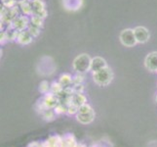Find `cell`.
Instances as JSON below:
<instances>
[{
  "label": "cell",
  "instance_id": "14",
  "mask_svg": "<svg viewBox=\"0 0 157 147\" xmlns=\"http://www.w3.org/2000/svg\"><path fill=\"white\" fill-rule=\"evenodd\" d=\"M31 25L35 26L37 28H40V27L43 26V19H41L38 16H32L31 18Z\"/></svg>",
  "mask_w": 157,
  "mask_h": 147
},
{
  "label": "cell",
  "instance_id": "1",
  "mask_svg": "<svg viewBox=\"0 0 157 147\" xmlns=\"http://www.w3.org/2000/svg\"><path fill=\"white\" fill-rule=\"evenodd\" d=\"M91 61L92 58L88 54H80L73 60L72 68L76 74H85L91 71Z\"/></svg>",
  "mask_w": 157,
  "mask_h": 147
},
{
  "label": "cell",
  "instance_id": "10",
  "mask_svg": "<svg viewBox=\"0 0 157 147\" xmlns=\"http://www.w3.org/2000/svg\"><path fill=\"white\" fill-rule=\"evenodd\" d=\"M71 103L77 107L86 104V97L82 93H74L71 96Z\"/></svg>",
  "mask_w": 157,
  "mask_h": 147
},
{
  "label": "cell",
  "instance_id": "8",
  "mask_svg": "<svg viewBox=\"0 0 157 147\" xmlns=\"http://www.w3.org/2000/svg\"><path fill=\"white\" fill-rule=\"evenodd\" d=\"M32 39H33V36H32L29 31H21L19 34V36H18V41L21 43V44H29V43H30L32 41Z\"/></svg>",
  "mask_w": 157,
  "mask_h": 147
},
{
  "label": "cell",
  "instance_id": "3",
  "mask_svg": "<svg viewBox=\"0 0 157 147\" xmlns=\"http://www.w3.org/2000/svg\"><path fill=\"white\" fill-rule=\"evenodd\" d=\"M94 117H95V113L90 105L84 104L78 108L77 118H78V121H80L81 123H83V124L91 123L93 121Z\"/></svg>",
  "mask_w": 157,
  "mask_h": 147
},
{
  "label": "cell",
  "instance_id": "2",
  "mask_svg": "<svg viewBox=\"0 0 157 147\" xmlns=\"http://www.w3.org/2000/svg\"><path fill=\"white\" fill-rule=\"evenodd\" d=\"M94 81L101 86H106L109 84L113 80V73L109 67H105L100 71L93 73Z\"/></svg>",
  "mask_w": 157,
  "mask_h": 147
},
{
  "label": "cell",
  "instance_id": "9",
  "mask_svg": "<svg viewBox=\"0 0 157 147\" xmlns=\"http://www.w3.org/2000/svg\"><path fill=\"white\" fill-rule=\"evenodd\" d=\"M43 103L45 104L46 108H52L54 106H56L57 104V98L54 95V93H48L45 95L44 99H43Z\"/></svg>",
  "mask_w": 157,
  "mask_h": 147
},
{
  "label": "cell",
  "instance_id": "13",
  "mask_svg": "<svg viewBox=\"0 0 157 147\" xmlns=\"http://www.w3.org/2000/svg\"><path fill=\"white\" fill-rule=\"evenodd\" d=\"M51 90L54 94H59L63 90V88L59 83H53L51 86Z\"/></svg>",
  "mask_w": 157,
  "mask_h": 147
},
{
  "label": "cell",
  "instance_id": "12",
  "mask_svg": "<svg viewBox=\"0 0 157 147\" xmlns=\"http://www.w3.org/2000/svg\"><path fill=\"white\" fill-rule=\"evenodd\" d=\"M29 22L26 17H20L16 21V27H17V29L20 31L25 30L26 27L29 26Z\"/></svg>",
  "mask_w": 157,
  "mask_h": 147
},
{
  "label": "cell",
  "instance_id": "4",
  "mask_svg": "<svg viewBox=\"0 0 157 147\" xmlns=\"http://www.w3.org/2000/svg\"><path fill=\"white\" fill-rule=\"evenodd\" d=\"M119 39L120 42L124 46L126 47H134L135 45H137V39L136 36L134 34V30L132 29H125L120 32V35H119Z\"/></svg>",
  "mask_w": 157,
  "mask_h": 147
},
{
  "label": "cell",
  "instance_id": "6",
  "mask_svg": "<svg viewBox=\"0 0 157 147\" xmlns=\"http://www.w3.org/2000/svg\"><path fill=\"white\" fill-rule=\"evenodd\" d=\"M144 66L149 72H157V51L147 54L144 58Z\"/></svg>",
  "mask_w": 157,
  "mask_h": 147
},
{
  "label": "cell",
  "instance_id": "18",
  "mask_svg": "<svg viewBox=\"0 0 157 147\" xmlns=\"http://www.w3.org/2000/svg\"><path fill=\"white\" fill-rule=\"evenodd\" d=\"M156 102H157V95H156Z\"/></svg>",
  "mask_w": 157,
  "mask_h": 147
},
{
  "label": "cell",
  "instance_id": "16",
  "mask_svg": "<svg viewBox=\"0 0 157 147\" xmlns=\"http://www.w3.org/2000/svg\"><path fill=\"white\" fill-rule=\"evenodd\" d=\"M28 31H29V34H30L32 36H33V37L38 36L39 34H40V28H37V27L32 26V25H30V26L29 27Z\"/></svg>",
  "mask_w": 157,
  "mask_h": 147
},
{
  "label": "cell",
  "instance_id": "5",
  "mask_svg": "<svg viewBox=\"0 0 157 147\" xmlns=\"http://www.w3.org/2000/svg\"><path fill=\"white\" fill-rule=\"evenodd\" d=\"M134 34H135V36H136L138 43H145L150 39L149 31L142 26L136 27V28L134 29Z\"/></svg>",
  "mask_w": 157,
  "mask_h": 147
},
{
  "label": "cell",
  "instance_id": "7",
  "mask_svg": "<svg viewBox=\"0 0 157 147\" xmlns=\"http://www.w3.org/2000/svg\"><path fill=\"white\" fill-rule=\"evenodd\" d=\"M107 67V64L106 61L101 58L100 56H96L94 58H92V61H91V71L93 73L97 72V71H100L101 69H104Z\"/></svg>",
  "mask_w": 157,
  "mask_h": 147
},
{
  "label": "cell",
  "instance_id": "17",
  "mask_svg": "<svg viewBox=\"0 0 157 147\" xmlns=\"http://www.w3.org/2000/svg\"><path fill=\"white\" fill-rule=\"evenodd\" d=\"M84 78H83V74H76L74 76V77L72 78V83L74 85L76 84H82Z\"/></svg>",
  "mask_w": 157,
  "mask_h": 147
},
{
  "label": "cell",
  "instance_id": "15",
  "mask_svg": "<svg viewBox=\"0 0 157 147\" xmlns=\"http://www.w3.org/2000/svg\"><path fill=\"white\" fill-rule=\"evenodd\" d=\"M50 88H51V86H50L49 83L46 80H43L39 85V91L42 92V93H47L48 90H49Z\"/></svg>",
  "mask_w": 157,
  "mask_h": 147
},
{
  "label": "cell",
  "instance_id": "11",
  "mask_svg": "<svg viewBox=\"0 0 157 147\" xmlns=\"http://www.w3.org/2000/svg\"><path fill=\"white\" fill-rule=\"evenodd\" d=\"M59 83L63 85V88H70V84H72V77L68 74H63L59 77Z\"/></svg>",
  "mask_w": 157,
  "mask_h": 147
}]
</instances>
